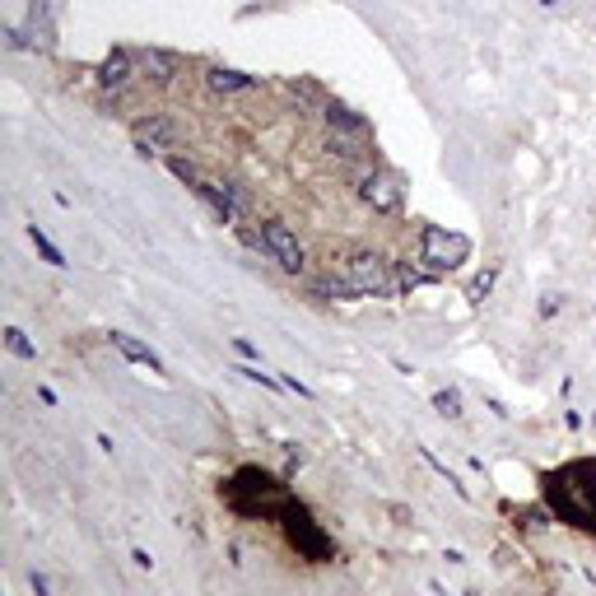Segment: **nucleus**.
I'll return each mask as SVG.
<instances>
[{"label":"nucleus","instance_id":"obj_15","mask_svg":"<svg viewBox=\"0 0 596 596\" xmlns=\"http://www.w3.org/2000/svg\"><path fill=\"white\" fill-rule=\"evenodd\" d=\"M429 280H438V275H429L424 266H401V271H396V289H420V285H429Z\"/></svg>","mask_w":596,"mask_h":596},{"label":"nucleus","instance_id":"obj_10","mask_svg":"<svg viewBox=\"0 0 596 596\" xmlns=\"http://www.w3.org/2000/svg\"><path fill=\"white\" fill-rule=\"evenodd\" d=\"M112 350L122 354V359H131V364H145L149 373H163V359L154 350H149L145 340H136V336H126V331H112Z\"/></svg>","mask_w":596,"mask_h":596},{"label":"nucleus","instance_id":"obj_14","mask_svg":"<svg viewBox=\"0 0 596 596\" xmlns=\"http://www.w3.org/2000/svg\"><path fill=\"white\" fill-rule=\"evenodd\" d=\"M326 122L340 126V131H354V136L364 131V117H354V112H350V108H340V103H331V108H326Z\"/></svg>","mask_w":596,"mask_h":596},{"label":"nucleus","instance_id":"obj_12","mask_svg":"<svg viewBox=\"0 0 596 596\" xmlns=\"http://www.w3.org/2000/svg\"><path fill=\"white\" fill-rule=\"evenodd\" d=\"M28 238H33V247H38V252H42V261H52V266H70V261H66V252H61V247H56L52 238H47V233L38 229V224H28Z\"/></svg>","mask_w":596,"mask_h":596},{"label":"nucleus","instance_id":"obj_18","mask_svg":"<svg viewBox=\"0 0 596 596\" xmlns=\"http://www.w3.org/2000/svg\"><path fill=\"white\" fill-rule=\"evenodd\" d=\"M489 285H494V271H485V275H480V280L471 285V303H480V298L489 294Z\"/></svg>","mask_w":596,"mask_h":596},{"label":"nucleus","instance_id":"obj_13","mask_svg":"<svg viewBox=\"0 0 596 596\" xmlns=\"http://www.w3.org/2000/svg\"><path fill=\"white\" fill-rule=\"evenodd\" d=\"M5 350L14 354V359H38V350H33V340L19 331V326H5Z\"/></svg>","mask_w":596,"mask_h":596},{"label":"nucleus","instance_id":"obj_2","mask_svg":"<svg viewBox=\"0 0 596 596\" xmlns=\"http://www.w3.org/2000/svg\"><path fill=\"white\" fill-rule=\"evenodd\" d=\"M471 261V238L457 229H438V224H429V229L420 233V266L429 275H452L461 271Z\"/></svg>","mask_w":596,"mask_h":596},{"label":"nucleus","instance_id":"obj_8","mask_svg":"<svg viewBox=\"0 0 596 596\" xmlns=\"http://www.w3.org/2000/svg\"><path fill=\"white\" fill-rule=\"evenodd\" d=\"M140 75V66H136V52H126V47H117V52H108V61L98 66V84L103 89H112V94H122L126 84Z\"/></svg>","mask_w":596,"mask_h":596},{"label":"nucleus","instance_id":"obj_7","mask_svg":"<svg viewBox=\"0 0 596 596\" xmlns=\"http://www.w3.org/2000/svg\"><path fill=\"white\" fill-rule=\"evenodd\" d=\"M131 140H136L140 154H163V149H173L177 126L168 117H145V122L131 126Z\"/></svg>","mask_w":596,"mask_h":596},{"label":"nucleus","instance_id":"obj_5","mask_svg":"<svg viewBox=\"0 0 596 596\" xmlns=\"http://www.w3.org/2000/svg\"><path fill=\"white\" fill-rule=\"evenodd\" d=\"M359 196H364L368 210H378V215H396V210H401V177L387 173V168H373V173L359 182Z\"/></svg>","mask_w":596,"mask_h":596},{"label":"nucleus","instance_id":"obj_20","mask_svg":"<svg viewBox=\"0 0 596 596\" xmlns=\"http://www.w3.org/2000/svg\"><path fill=\"white\" fill-rule=\"evenodd\" d=\"M33 592H38V596H47V592H52V583H47L42 573H33Z\"/></svg>","mask_w":596,"mask_h":596},{"label":"nucleus","instance_id":"obj_16","mask_svg":"<svg viewBox=\"0 0 596 596\" xmlns=\"http://www.w3.org/2000/svg\"><path fill=\"white\" fill-rule=\"evenodd\" d=\"M434 410H438V415H447V420H457V415H461V396L457 392H434Z\"/></svg>","mask_w":596,"mask_h":596},{"label":"nucleus","instance_id":"obj_11","mask_svg":"<svg viewBox=\"0 0 596 596\" xmlns=\"http://www.w3.org/2000/svg\"><path fill=\"white\" fill-rule=\"evenodd\" d=\"M205 84L215 89V94H243V89H257V75H243V70H224V66H215V70H205Z\"/></svg>","mask_w":596,"mask_h":596},{"label":"nucleus","instance_id":"obj_1","mask_svg":"<svg viewBox=\"0 0 596 596\" xmlns=\"http://www.w3.org/2000/svg\"><path fill=\"white\" fill-rule=\"evenodd\" d=\"M545 499L550 513L569 527L596 536V461H569L545 475Z\"/></svg>","mask_w":596,"mask_h":596},{"label":"nucleus","instance_id":"obj_3","mask_svg":"<svg viewBox=\"0 0 596 596\" xmlns=\"http://www.w3.org/2000/svg\"><path fill=\"white\" fill-rule=\"evenodd\" d=\"M345 280L359 289V298H382L396 289L392 266H387V257H378V252H354V257L345 261Z\"/></svg>","mask_w":596,"mask_h":596},{"label":"nucleus","instance_id":"obj_6","mask_svg":"<svg viewBox=\"0 0 596 596\" xmlns=\"http://www.w3.org/2000/svg\"><path fill=\"white\" fill-rule=\"evenodd\" d=\"M285 531H289V541H294L308 559H331V541L312 527V517L303 513V508H294V503H285Z\"/></svg>","mask_w":596,"mask_h":596},{"label":"nucleus","instance_id":"obj_19","mask_svg":"<svg viewBox=\"0 0 596 596\" xmlns=\"http://www.w3.org/2000/svg\"><path fill=\"white\" fill-rule=\"evenodd\" d=\"M233 350L243 354V359H257V345H247V340H233Z\"/></svg>","mask_w":596,"mask_h":596},{"label":"nucleus","instance_id":"obj_17","mask_svg":"<svg viewBox=\"0 0 596 596\" xmlns=\"http://www.w3.org/2000/svg\"><path fill=\"white\" fill-rule=\"evenodd\" d=\"M233 373H243V378H252V382H261V387H280V382L271 378V373H261V368H247V364H238Z\"/></svg>","mask_w":596,"mask_h":596},{"label":"nucleus","instance_id":"obj_4","mask_svg":"<svg viewBox=\"0 0 596 596\" xmlns=\"http://www.w3.org/2000/svg\"><path fill=\"white\" fill-rule=\"evenodd\" d=\"M261 252H266V257L275 261V266H280V271H303V243H298L294 238V229H289V224H280V219H266V224H261Z\"/></svg>","mask_w":596,"mask_h":596},{"label":"nucleus","instance_id":"obj_9","mask_svg":"<svg viewBox=\"0 0 596 596\" xmlns=\"http://www.w3.org/2000/svg\"><path fill=\"white\" fill-rule=\"evenodd\" d=\"M136 66H140V75H149L154 84H168L182 70V56L177 52H163V47H140L136 52Z\"/></svg>","mask_w":596,"mask_h":596}]
</instances>
